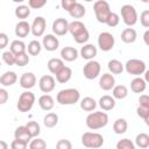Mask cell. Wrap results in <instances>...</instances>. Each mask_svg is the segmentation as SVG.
<instances>
[{
	"instance_id": "cell-1",
	"label": "cell",
	"mask_w": 149,
	"mask_h": 149,
	"mask_svg": "<svg viewBox=\"0 0 149 149\" xmlns=\"http://www.w3.org/2000/svg\"><path fill=\"white\" fill-rule=\"evenodd\" d=\"M69 33L72 35L74 42L78 44H85L90 38L88 30L86 29L85 24L79 20H74L69 23Z\"/></svg>"
},
{
	"instance_id": "cell-44",
	"label": "cell",
	"mask_w": 149,
	"mask_h": 149,
	"mask_svg": "<svg viewBox=\"0 0 149 149\" xmlns=\"http://www.w3.org/2000/svg\"><path fill=\"white\" fill-rule=\"evenodd\" d=\"M136 112H137V115H139L141 119H143L147 125H149V107L139 106L137 109H136Z\"/></svg>"
},
{
	"instance_id": "cell-54",
	"label": "cell",
	"mask_w": 149,
	"mask_h": 149,
	"mask_svg": "<svg viewBox=\"0 0 149 149\" xmlns=\"http://www.w3.org/2000/svg\"><path fill=\"white\" fill-rule=\"evenodd\" d=\"M7 148H8V143L0 140V149H7Z\"/></svg>"
},
{
	"instance_id": "cell-26",
	"label": "cell",
	"mask_w": 149,
	"mask_h": 149,
	"mask_svg": "<svg viewBox=\"0 0 149 149\" xmlns=\"http://www.w3.org/2000/svg\"><path fill=\"white\" fill-rule=\"evenodd\" d=\"M14 139L21 140V141L28 143L31 140V136H30V134H29V132H28L26 126H19L14 132Z\"/></svg>"
},
{
	"instance_id": "cell-37",
	"label": "cell",
	"mask_w": 149,
	"mask_h": 149,
	"mask_svg": "<svg viewBox=\"0 0 149 149\" xmlns=\"http://www.w3.org/2000/svg\"><path fill=\"white\" fill-rule=\"evenodd\" d=\"M15 16L20 20H24L30 15V7L27 5H19L15 8Z\"/></svg>"
},
{
	"instance_id": "cell-21",
	"label": "cell",
	"mask_w": 149,
	"mask_h": 149,
	"mask_svg": "<svg viewBox=\"0 0 149 149\" xmlns=\"http://www.w3.org/2000/svg\"><path fill=\"white\" fill-rule=\"evenodd\" d=\"M16 80H17V74L14 71H6L0 76V84L5 87L14 85Z\"/></svg>"
},
{
	"instance_id": "cell-48",
	"label": "cell",
	"mask_w": 149,
	"mask_h": 149,
	"mask_svg": "<svg viewBox=\"0 0 149 149\" xmlns=\"http://www.w3.org/2000/svg\"><path fill=\"white\" fill-rule=\"evenodd\" d=\"M56 148L57 149H71L72 148V144H71V142L69 140L62 139V140H59L56 143Z\"/></svg>"
},
{
	"instance_id": "cell-36",
	"label": "cell",
	"mask_w": 149,
	"mask_h": 149,
	"mask_svg": "<svg viewBox=\"0 0 149 149\" xmlns=\"http://www.w3.org/2000/svg\"><path fill=\"white\" fill-rule=\"evenodd\" d=\"M135 146H137L139 148L146 149L149 147V135L147 133H140L136 135L135 137Z\"/></svg>"
},
{
	"instance_id": "cell-3",
	"label": "cell",
	"mask_w": 149,
	"mask_h": 149,
	"mask_svg": "<svg viewBox=\"0 0 149 149\" xmlns=\"http://www.w3.org/2000/svg\"><path fill=\"white\" fill-rule=\"evenodd\" d=\"M79 99H80V93L77 88L73 87L61 90L56 97L57 102L61 105H74L76 102L79 101Z\"/></svg>"
},
{
	"instance_id": "cell-6",
	"label": "cell",
	"mask_w": 149,
	"mask_h": 149,
	"mask_svg": "<svg viewBox=\"0 0 149 149\" xmlns=\"http://www.w3.org/2000/svg\"><path fill=\"white\" fill-rule=\"evenodd\" d=\"M93 10L95 14V19L99 23H105L108 15L111 14V7L109 3L106 0H98L93 5Z\"/></svg>"
},
{
	"instance_id": "cell-19",
	"label": "cell",
	"mask_w": 149,
	"mask_h": 149,
	"mask_svg": "<svg viewBox=\"0 0 149 149\" xmlns=\"http://www.w3.org/2000/svg\"><path fill=\"white\" fill-rule=\"evenodd\" d=\"M78 57V50L73 47H64L61 50V58L65 62H73Z\"/></svg>"
},
{
	"instance_id": "cell-20",
	"label": "cell",
	"mask_w": 149,
	"mask_h": 149,
	"mask_svg": "<svg viewBox=\"0 0 149 149\" xmlns=\"http://www.w3.org/2000/svg\"><path fill=\"white\" fill-rule=\"evenodd\" d=\"M38 106L41 107V109H43L45 112H49V111H51L54 108L55 100L50 94L45 93V94H43V95H41L38 98Z\"/></svg>"
},
{
	"instance_id": "cell-15",
	"label": "cell",
	"mask_w": 149,
	"mask_h": 149,
	"mask_svg": "<svg viewBox=\"0 0 149 149\" xmlns=\"http://www.w3.org/2000/svg\"><path fill=\"white\" fill-rule=\"evenodd\" d=\"M115 85V78L111 72L102 73V76L99 79V86L104 91H111Z\"/></svg>"
},
{
	"instance_id": "cell-27",
	"label": "cell",
	"mask_w": 149,
	"mask_h": 149,
	"mask_svg": "<svg viewBox=\"0 0 149 149\" xmlns=\"http://www.w3.org/2000/svg\"><path fill=\"white\" fill-rule=\"evenodd\" d=\"M68 13H69L70 16L73 17V19H80V17H83V16L86 14V8H85L81 3L76 2V3L70 8V10H69Z\"/></svg>"
},
{
	"instance_id": "cell-23",
	"label": "cell",
	"mask_w": 149,
	"mask_h": 149,
	"mask_svg": "<svg viewBox=\"0 0 149 149\" xmlns=\"http://www.w3.org/2000/svg\"><path fill=\"white\" fill-rule=\"evenodd\" d=\"M147 88V81L141 78L140 76H136L132 81H130V90L134 93H142Z\"/></svg>"
},
{
	"instance_id": "cell-25",
	"label": "cell",
	"mask_w": 149,
	"mask_h": 149,
	"mask_svg": "<svg viewBox=\"0 0 149 149\" xmlns=\"http://www.w3.org/2000/svg\"><path fill=\"white\" fill-rule=\"evenodd\" d=\"M98 104L102 111H112L115 107V99L112 95L105 94L99 99Z\"/></svg>"
},
{
	"instance_id": "cell-45",
	"label": "cell",
	"mask_w": 149,
	"mask_h": 149,
	"mask_svg": "<svg viewBox=\"0 0 149 149\" xmlns=\"http://www.w3.org/2000/svg\"><path fill=\"white\" fill-rule=\"evenodd\" d=\"M48 0H28V6L33 9H40L47 5Z\"/></svg>"
},
{
	"instance_id": "cell-43",
	"label": "cell",
	"mask_w": 149,
	"mask_h": 149,
	"mask_svg": "<svg viewBox=\"0 0 149 149\" xmlns=\"http://www.w3.org/2000/svg\"><path fill=\"white\" fill-rule=\"evenodd\" d=\"M116 149H135V144L129 139H122L116 143Z\"/></svg>"
},
{
	"instance_id": "cell-33",
	"label": "cell",
	"mask_w": 149,
	"mask_h": 149,
	"mask_svg": "<svg viewBox=\"0 0 149 149\" xmlns=\"http://www.w3.org/2000/svg\"><path fill=\"white\" fill-rule=\"evenodd\" d=\"M107 68L112 74H120L123 71V64L119 59H111L107 63Z\"/></svg>"
},
{
	"instance_id": "cell-2",
	"label": "cell",
	"mask_w": 149,
	"mask_h": 149,
	"mask_svg": "<svg viewBox=\"0 0 149 149\" xmlns=\"http://www.w3.org/2000/svg\"><path fill=\"white\" fill-rule=\"evenodd\" d=\"M85 123L88 129L98 130L107 126L108 123V115L105 112H91L85 120Z\"/></svg>"
},
{
	"instance_id": "cell-52",
	"label": "cell",
	"mask_w": 149,
	"mask_h": 149,
	"mask_svg": "<svg viewBox=\"0 0 149 149\" xmlns=\"http://www.w3.org/2000/svg\"><path fill=\"white\" fill-rule=\"evenodd\" d=\"M139 102H140V106L149 107V95L148 94H141L139 98Z\"/></svg>"
},
{
	"instance_id": "cell-53",
	"label": "cell",
	"mask_w": 149,
	"mask_h": 149,
	"mask_svg": "<svg viewBox=\"0 0 149 149\" xmlns=\"http://www.w3.org/2000/svg\"><path fill=\"white\" fill-rule=\"evenodd\" d=\"M149 30L147 29L146 30V33H144V35H143V41H144V43L147 44V45H149Z\"/></svg>"
},
{
	"instance_id": "cell-47",
	"label": "cell",
	"mask_w": 149,
	"mask_h": 149,
	"mask_svg": "<svg viewBox=\"0 0 149 149\" xmlns=\"http://www.w3.org/2000/svg\"><path fill=\"white\" fill-rule=\"evenodd\" d=\"M27 147H28L27 142H23L21 140H16V139H14L13 142L10 143V148L12 149H26Z\"/></svg>"
},
{
	"instance_id": "cell-50",
	"label": "cell",
	"mask_w": 149,
	"mask_h": 149,
	"mask_svg": "<svg viewBox=\"0 0 149 149\" xmlns=\"http://www.w3.org/2000/svg\"><path fill=\"white\" fill-rule=\"evenodd\" d=\"M8 35L6 33H0V50L5 49L8 45Z\"/></svg>"
},
{
	"instance_id": "cell-8",
	"label": "cell",
	"mask_w": 149,
	"mask_h": 149,
	"mask_svg": "<svg viewBox=\"0 0 149 149\" xmlns=\"http://www.w3.org/2000/svg\"><path fill=\"white\" fill-rule=\"evenodd\" d=\"M121 17H122V21L126 26L133 27L134 24H136L139 15H137V12L133 5L126 3L121 7Z\"/></svg>"
},
{
	"instance_id": "cell-40",
	"label": "cell",
	"mask_w": 149,
	"mask_h": 149,
	"mask_svg": "<svg viewBox=\"0 0 149 149\" xmlns=\"http://www.w3.org/2000/svg\"><path fill=\"white\" fill-rule=\"evenodd\" d=\"M28 147L30 149H44L47 148V143L43 139H40V137H33V140L29 141V144Z\"/></svg>"
},
{
	"instance_id": "cell-22",
	"label": "cell",
	"mask_w": 149,
	"mask_h": 149,
	"mask_svg": "<svg viewBox=\"0 0 149 149\" xmlns=\"http://www.w3.org/2000/svg\"><path fill=\"white\" fill-rule=\"evenodd\" d=\"M55 76H56V80L59 84H65V83H68L71 79V77H72V70H71V68L64 65Z\"/></svg>"
},
{
	"instance_id": "cell-12",
	"label": "cell",
	"mask_w": 149,
	"mask_h": 149,
	"mask_svg": "<svg viewBox=\"0 0 149 149\" xmlns=\"http://www.w3.org/2000/svg\"><path fill=\"white\" fill-rule=\"evenodd\" d=\"M55 86H56V80L50 74H44L38 80V87L43 93H50L51 91L55 90Z\"/></svg>"
},
{
	"instance_id": "cell-31",
	"label": "cell",
	"mask_w": 149,
	"mask_h": 149,
	"mask_svg": "<svg viewBox=\"0 0 149 149\" xmlns=\"http://www.w3.org/2000/svg\"><path fill=\"white\" fill-rule=\"evenodd\" d=\"M97 101L91 97H85L80 100V108L85 112H92L97 107Z\"/></svg>"
},
{
	"instance_id": "cell-16",
	"label": "cell",
	"mask_w": 149,
	"mask_h": 149,
	"mask_svg": "<svg viewBox=\"0 0 149 149\" xmlns=\"http://www.w3.org/2000/svg\"><path fill=\"white\" fill-rule=\"evenodd\" d=\"M19 83H20V86L24 90H30L35 86L36 84V77L33 72H26L23 73L20 79H19Z\"/></svg>"
},
{
	"instance_id": "cell-39",
	"label": "cell",
	"mask_w": 149,
	"mask_h": 149,
	"mask_svg": "<svg viewBox=\"0 0 149 149\" xmlns=\"http://www.w3.org/2000/svg\"><path fill=\"white\" fill-rule=\"evenodd\" d=\"M29 63V54L27 51L15 55V65L17 66H26Z\"/></svg>"
},
{
	"instance_id": "cell-32",
	"label": "cell",
	"mask_w": 149,
	"mask_h": 149,
	"mask_svg": "<svg viewBox=\"0 0 149 149\" xmlns=\"http://www.w3.org/2000/svg\"><path fill=\"white\" fill-rule=\"evenodd\" d=\"M9 50L14 55H17V54H21V52L27 51V45L21 40H14V41H12V43L9 45Z\"/></svg>"
},
{
	"instance_id": "cell-5",
	"label": "cell",
	"mask_w": 149,
	"mask_h": 149,
	"mask_svg": "<svg viewBox=\"0 0 149 149\" xmlns=\"http://www.w3.org/2000/svg\"><path fill=\"white\" fill-rule=\"evenodd\" d=\"M35 100H36L35 94L33 92H30L29 90L22 92L20 94L19 100H17V104H16V107H17L19 112H21V113L29 112L33 108V106L35 104Z\"/></svg>"
},
{
	"instance_id": "cell-51",
	"label": "cell",
	"mask_w": 149,
	"mask_h": 149,
	"mask_svg": "<svg viewBox=\"0 0 149 149\" xmlns=\"http://www.w3.org/2000/svg\"><path fill=\"white\" fill-rule=\"evenodd\" d=\"M8 98H9V94L7 92L6 88H0V105H3L8 101Z\"/></svg>"
},
{
	"instance_id": "cell-29",
	"label": "cell",
	"mask_w": 149,
	"mask_h": 149,
	"mask_svg": "<svg viewBox=\"0 0 149 149\" xmlns=\"http://www.w3.org/2000/svg\"><path fill=\"white\" fill-rule=\"evenodd\" d=\"M128 95V88L126 85H114L112 88V97L114 99L122 100Z\"/></svg>"
},
{
	"instance_id": "cell-13",
	"label": "cell",
	"mask_w": 149,
	"mask_h": 149,
	"mask_svg": "<svg viewBox=\"0 0 149 149\" xmlns=\"http://www.w3.org/2000/svg\"><path fill=\"white\" fill-rule=\"evenodd\" d=\"M52 33L56 36H63L69 33V22L64 17H58L52 22Z\"/></svg>"
},
{
	"instance_id": "cell-24",
	"label": "cell",
	"mask_w": 149,
	"mask_h": 149,
	"mask_svg": "<svg viewBox=\"0 0 149 149\" xmlns=\"http://www.w3.org/2000/svg\"><path fill=\"white\" fill-rule=\"evenodd\" d=\"M137 38V33L134 28H126L121 31V41L123 43H127V44H130V43H134Z\"/></svg>"
},
{
	"instance_id": "cell-30",
	"label": "cell",
	"mask_w": 149,
	"mask_h": 149,
	"mask_svg": "<svg viewBox=\"0 0 149 149\" xmlns=\"http://www.w3.org/2000/svg\"><path fill=\"white\" fill-rule=\"evenodd\" d=\"M128 129V123L126 121V119L123 118H120V119H116L113 123V132L118 135H121V134H125Z\"/></svg>"
},
{
	"instance_id": "cell-11",
	"label": "cell",
	"mask_w": 149,
	"mask_h": 149,
	"mask_svg": "<svg viewBox=\"0 0 149 149\" xmlns=\"http://www.w3.org/2000/svg\"><path fill=\"white\" fill-rule=\"evenodd\" d=\"M47 28V21L43 16H36L33 21V23L30 24V33L35 36V37H41L44 35Z\"/></svg>"
},
{
	"instance_id": "cell-4",
	"label": "cell",
	"mask_w": 149,
	"mask_h": 149,
	"mask_svg": "<svg viewBox=\"0 0 149 149\" xmlns=\"http://www.w3.org/2000/svg\"><path fill=\"white\" fill-rule=\"evenodd\" d=\"M81 144L86 148L98 149L104 144V136L95 132H86L81 135Z\"/></svg>"
},
{
	"instance_id": "cell-55",
	"label": "cell",
	"mask_w": 149,
	"mask_h": 149,
	"mask_svg": "<svg viewBox=\"0 0 149 149\" xmlns=\"http://www.w3.org/2000/svg\"><path fill=\"white\" fill-rule=\"evenodd\" d=\"M13 2H16V3H22L24 0H12Z\"/></svg>"
},
{
	"instance_id": "cell-9",
	"label": "cell",
	"mask_w": 149,
	"mask_h": 149,
	"mask_svg": "<svg viewBox=\"0 0 149 149\" xmlns=\"http://www.w3.org/2000/svg\"><path fill=\"white\" fill-rule=\"evenodd\" d=\"M100 71H101V65L99 62H97L94 59L87 61V63L83 68V74L88 80L95 79L100 74Z\"/></svg>"
},
{
	"instance_id": "cell-49",
	"label": "cell",
	"mask_w": 149,
	"mask_h": 149,
	"mask_svg": "<svg viewBox=\"0 0 149 149\" xmlns=\"http://www.w3.org/2000/svg\"><path fill=\"white\" fill-rule=\"evenodd\" d=\"M77 2V0H61V6L63 9H65L66 12L70 10V8Z\"/></svg>"
},
{
	"instance_id": "cell-17",
	"label": "cell",
	"mask_w": 149,
	"mask_h": 149,
	"mask_svg": "<svg viewBox=\"0 0 149 149\" xmlns=\"http://www.w3.org/2000/svg\"><path fill=\"white\" fill-rule=\"evenodd\" d=\"M97 54H98L97 47L93 44H90V43H85L80 49V56L86 61L93 59L97 56Z\"/></svg>"
},
{
	"instance_id": "cell-7",
	"label": "cell",
	"mask_w": 149,
	"mask_h": 149,
	"mask_svg": "<svg viewBox=\"0 0 149 149\" xmlns=\"http://www.w3.org/2000/svg\"><path fill=\"white\" fill-rule=\"evenodd\" d=\"M123 70H126L127 73L136 77V76H141L144 73V71L147 70V65L142 59L132 58L126 62V64L123 65Z\"/></svg>"
},
{
	"instance_id": "cell-42",
	"label": "cell",
	"mask_w": 149,
	"mask_h": 149,
	"mask_svg": "<svg viewBox=\"0 0 149 149\" xmlns=\"http://www.w3.org/2000/svg\"><path fill=\"white\" fill-rule=\"evenodd\" d=\"M2 61L5 64L7 65H15V55L10 51V50H7L2 54Z\"/></svg>"
},
{
	"instance_id": "cell-57",
	"label": "cell",
	"mask_w": 149,
	"mask_h": 149,
	"mask_svg": "<svg viewBox=\"0 0 149 149\" xmlns=\"http://www.w3.org/2000/svg\"><path fill=\"white\" fill-rule=\"evenodd\" d=\"M84 1H86V2H91V1H93V0H84Z\"/></svg>"
},
{
	"instance_id": "cell-46",
	"label": "cell",
	"mask_w": 149,
	"mask_h": 149,
	"mask_svg": "<svg viewBox=\"0 0 149 149\" xmlns=\"http://www.w3.org/2000/svg\"><path fill=\"white\" fill-rule=\"evenodd\" d=\"M140 23L142 24V27L149 28V10L148 9H144L140 14Z\"/></svg>"
},
{
	"instance_id": "cell-28",
	"label": "cell",
	"mask_w": 149,
	"mask_h": 149,
	"mask_svg": "<svg viewBox=\"0 0 149 149\" xmlns=\"http://www.w3.org/2000/svg\"><path fill=\"white\" fill-rule=\"evenodd\" d=\"M48 69H49V71L52 73V74H56L63 66H64V61L62 59V58H56V57H54V58H50L49 61H48Z\"/></svg>"
},
{
	"instance_id": "cell-34",
	"label": "cell",
	"mask_w": 149,
	"mask_h": 149,
	"mask_svg": "<svg viewBox=\"0 0 149 149\" xmlns=\"http://www.w3.org/2000/svg\"><path fill=\"white\" fill-rule=\"evenodd\" d=\"M42 50V43H40L37 40H33L28 43L27 45V52L30 55V56H37L40 55Z\"/></svg>"
},
{
	"instance_id": "cell-18",
	"label": "cell",
	"mask_w": 149,
	"mask_h": 149,
	"mask_svg": "<svg viewBox=\"0 0 149 149\" xmlns=\"http://www.w3.org/2000/svg\"><path fill=\"white\" fill-rule=\"evenodd\" d=\"M30 33V24L26 21V20H21L16 23L15 26V35L16 37H20V38H24L29 35Z\"/></svg>"
},
{
	"instance_id": "cell-14",
	"label": "cell",
	"mask_w": 149,
	"mask_h": 149,
	"mask_svg": "<svg viewBox=\"0 0 149 149\" xmlns=\"http://www.w3.org/2000/svg\"><path fill=\"white\" fill-rule=\"evenodd\" d=\"M42 47L47 51H55L59 47V41L56 37V35H54V34H47V35H44V37L42 40Z\"/></svg>"
},
{
	"instance_id": "cell-41",
	"label": "cell",
	"mask_w": 149,
	"mask_h": 149,
	"mask_svg": "<svg viewBox=\"0 0 149 149\" xmlns=\"http://www.w3.org/2000/svg\"><path fill=\"white\" fill-rule=\"evenodd\" d=\"M119 22H120V16H119L116 13L111 12V14L108 15V17H107V20H106L105 23H106L108 27L113 28V27H116V26L119 24Z\"/></svg>"
},
{
	"instance_id": "cell-56",
	"label": "cell",
	"mask_w": 149,
	"mask_h": 149,
	"mask_svg": "<svg viewBox=\"0 0 149 149\" xmlns=\"http://www.w3.org/2000/svg\"><path fill=\"white\" fill-rule=\"evenodd\" d=\"M141 1L144 2V3H148V2H149V0H141Z\"/></svg>"
},
{
	"instance_id": "cell-35",
	"label": "cell",
	"mask_w": 149,
	"mask_h": 149,
	"mask_svg": "<svg viewBox=\"0 0 149 149\" xmlns=\"http://www.w3.org/2000/svg\"><path fill=\"white\" fill-rule=\"evenodd\" d=\"M58 123V115L56 113H47L43 118V125L47 128H54L56 125Z\"/></svg>"
},
{
	"instance_id": "cell-10",
	"label": "cell",
	"mask_w": 149,
	"mask_h": 149,
	"mask_svg": "<svg viewBox=\"0 0 149 149\" xmlns=\"http://www.w3.org/2000/svg\"><path fill=\"white\" fill-rule=\"evenodd\" d=\"M115 38L108 31H102L98 36V47L102 51H111L114 48Z\"/></svg>"
},
{
	"instance_id": "cell-38",
	"label": "cell",
	"mask_w": 149,
	"mask_h": 149,
	"mask_svg": "<svg viewBox=\"0 0 149 149\" xmlns=\"http://www.w3.org/2000/svg\"><path fill=\"white\" fill-rule=\"evenodd\" d=\"M24 126L27 127V129H28V132H29L31 139L40 135V133H41V127H40V125H38L36 121H29V122H28L27 125H24Z\"/></svg>"
}]
</instances>
